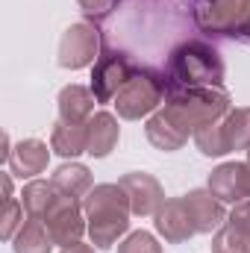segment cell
<instances>
[{
  "mask_svg": "<svg viewBox=\"0 0 250 253\" xmlns=\"http://www.w3.org/2000/svg\"><path fill=\"white\" fill-rule=\"evenodd\" d=\"M165 97V80H159L150 71H132V77L124 83V88L115 97L118 115L126 121H138L150 115Z\"/></svg>",
  "mask_w": 250,
  "mask_h": 253,
  "instance_id": "obj_4",
  "label": "cell"
},
{
  "mask_svg": "<svg viewBox=\"0 0 250 253\" xmlns=\"http://www.w3.org/2000/svg\"><path fill=\"white\" fill-rule=\"evenodd\" d=\"M248 0H194V21L200 30L212 36H233L239 39V27L245 18Z\"/></svg>",
  "mask_w": 250,
  "mask_h": 253,
  "instance_id": "obj_6",
  "label": "cell"
},
{
  "mask_svg": "<svg viewBox=\"0 0 250 253\" xmlns=\"http://www.w3.org/2000/svg\"><path fill=\"white\" fill-rule=\"evenodd\" d=\"M144 132H147L150 144H153V147H159V150H165V153L180 150V147L188 141V132H186V129H180V126L174 124L165 112H156V115L147 121Z\"/></svg>",
  "mask_w": 250,
  "mask_h": 253,
  "instance_id": "obj_16",
  "label": "cell"
},
{
  "mask_svg": "<svg viewBox=\"0 0 250 253\" xmlns=\"http://www.w3.org/2000/svg\"><path fill=\"white\" fill-rule=\"evenodd\" d=\"M97 50H100V36H97L94 24L80 21V24H71L65 30L62 42H59V59L56 62L62 68L80 71V68H85V65H91L97 59Z\"/></svg>",
  "mask_w": 250,
  "mask_h": 253,
  "instance_id": "obj_7",
  "label": "cell"
},
{
  "mask_svg": "<svg viewBox=\"0 0 250 253\" xmlns=\"http://www.w3.org/2000/svg\"><path fill=\"white\" fill-rule=\"evenodd\" d=\"M94 91L85 85H65L59 91V121L65 124H85L94 112Z\"/></svg>",
  "mask_w": 250,
  "mask_h": 253,
  "instance_id": "obj_15",
  "label": "cell"
},
{
  "mask_svg": "<svg viewBox=\"0 0 250 253\" xmlns=\"http://www.w3.org/2000/svg\"><path fill=\"white\" fill-rule=\"evenodd\" d=\"M50 183L62 191V194H71V197H77V200H80L83 194H88V191H91V174H88V168H85V165L71 162V165H59V168L53 171Z\"/></svg>",
  "mask_w": 250,
  "mask_h": 253,
  "instance_id": "obj_18",
  "label": "cell"
},
{
  "mask_svg": "<svg viewBox=\"0 0 250 253\" xmlns=\"http://www.w3.org/2000/svg\"><path fill=\"white\" fill-rule=\"evenodd\" d=\"M183 200H186L188 215H191L197 233H212V230H218L227 221V212H224L221 200L212 191L194 189V191H188V194H183Z\"/></svg>",
  "mask_w": 250,
  "mask_h": 253,
  "instance_id": "obj_12",
  "label": "cell"
},
{
  "mask_svg": "<svg viewBox=\"0 0 250 253\" xmlns=\"http://www.w3.org/2000/svg\"><path fill=\"white\" fill-rule=\"evenodd\" d=\"M83 215H85L83 212V203L77 197L59 191V197L53 200V206L42 218L44 227H47V233H50V239H53V245L71 248V245H77L83 239V233L88 230V224L83 221Z\"/></svg>",
  "mask_w": 250,
  "mask_h": 253,
  "instance_id": "obj_5",
  "label": "cell"
},
{
  "mask_svg": "<svg viewBox=\"0 0 250 253\" xmlns=\"http://www.w3.org/2000/svg\"><path fill=\"white\" fill-rule=\"evenodd\" d=\"M118 121L109 112H97L85 121V153L94 159H103L112 153V147L118 144Z\"/></svg>",
  "mask_w": 250,
  "mask_h": 253,
  "instance_id": "obj_13",
  "label": "cell"
},
{
  "mask_svg": "<svg viewBox=\"0 0 250 253\" xmlns=\"http://www.w3.org/2000/svg\"><path fill=\"white\" fill-rule=\"evenodd\" d=\"M47 159H50V150L44 141L39 138H24L12 153H9V171L15 177H36L47 168Z\"/></svg>",
  "mask_w": 250,
  "mask_h": 253,
  "instance_id": "obj_14",
  "label": "cell"
},
{
  "mask_svg": "<svg viewBox=\"0 0 250 253\" xmlns=\"http://www.w3.org/2000/svg\"><path fill=\"white\" fill-rule=\"evenodd\" d=\"M156 230L165 236V242H171V245H183L188 242L194 233H197V227H194V221H191V215H188V206L183 197H171V200H165V206L156 212Z\"/></svg>",
  "mask_w": 250,
  "mask_h": 253,
  "instance_id": "obj_11",
  "label": "cell"
},
{
  "mask_svg": "<svg viewBox=\"0 0 250 253\" xmlns=\"http://www.w3.org/2000/svg\"><path fill=\"white\" fill-rule=\"evenodd\" d=\"M12 248H15V253H50L53 251V239H50L42 218H27L24 227L15 233Z\"/></svg>",
  "mask_w": 250,
  "mask_h": 253,
  "instance_id": "obj_17",
  "label": "cell"
},
{
  "mask_svg": "<svg viewBox=\"0 0 250 253\" xmlns=\"http://www.w3.org/2000/svg\"><path fill=\"white\" fill-rule=\"evenodd\" d=\"M24 203L21 200H15V197H6L3 200V215H0V236L6 239V242H12L15 239V233L24 227Z\"/></svg>",
  "mask_w": 250,
  "mask_h": 253,
  "instance_id": "obj_24",
  "label": "cell"
},
{
  "mask_svg": "<svg viewBox=\"0 0 250 253\" xmlns=\"http://www.w3.org/2000/svg\"><path fill=\"white\" fill-rule=\"evenodd\" d=\"M83 212L88 221V236L97 248H112L118 236L129 230V197L121 189V183H100L83 197Z\"/></svg>",
  "mask_w": 250,
  "mask_h": 253,
  "instance_id": "obj_1",
  "label": "cell"
},
{
  "mask_svg": "<svg viewBox=\"0 0 250 253\" xmlns=\"http://www.w3.org/2000/svg\"><path fill=\"white\" fill-rule=\"evenodd\" d=\"M115 6H118V0H80V9H83L91 21H103V18H109Z\"/></svg>",
  "mask_w": 250,
  "mask_h": 253,
  "instance_id": "obj_27",
  "label": "cell"
},
{
  "mask_svg": "<svg viewBox=\"0 0 250 253\" xmlns=\"http://www.w3.org/2000/svg\"><path fill=\"white\" fill-rule=\"evenodd\" d=\"M129 77H132V71H129L124 56L121 53H106V56L97 59L94 71H91V91L100 103H112Z\"/></svg>",
  "mask_w": 250,
  "mask_h": 253,
  "instance_id": "obj_9",
  "label": "cell"
},
{
  "mask_svg": "<svg viewBox=\"0 0 250 253\" xmlns=\"http://www.w3.org/2000/svg\"><path fill=\"white\" fill-rule=\"evenodd\" d=\"M62 253H94V248H91V245H83V242H77V245L65 248Z\"/></svg>",
  "mask_w": 250,
  "mask_h": 253,
  "instance_id": "obj_28",
  "label": "cell"
},
{
  "mask_svg": "<svg viewBox=\"0 0 250 253\" xmlns=\"http://www.w3.org/2000/svg\"><path fill=\"white\" fill-rule=\"evenodd\" d=\"M224 83V62L218 50L206 42H186L171 53L168 62V88H194V85H212L218 88Z\"/></svg>",
  "mask_w": 250,
  "mask_h": 253,
  "instance_id": "obj_3",
  "label": "cell"
},
{
  "mask_svg": "<svg viewBox=\"0 0 250 253\" xmlns=\"http://www.w3.org/2000/svg\"><path fill=\"white\" fill-rule=\"evenodd\" d=\"M209 191L227 203L250 200V162H227L215 168L209 174Z\"/></svg>",
  "mask_w": 250,
  "mask_h": 253,
  "instance_id": "obj_10",
  "label": "cell"
},
{
  "mask_svg": "<svg viewBox=\"0 0 250 253\" xmlns=\"http://www.w3.org/2000/svg\"><path fill=\"white\" fill-rule=\"evenodd\" d=\"M194 141H197V147H200L203 156H224V153H230L227 138H224V129H221V121L200 126L194 132Z\"/></svg>",
  "mask_w": 250,
  "mask_h": 253,
  "instance_id": "obj_22",
  "label": "cell"
},
{
  "mask_svg": "<svg viewBox=\"0 0 250 253\" xmlns=\"http://www.w3.org/2000/svg\"><path fill=\"white\" fill-rule=\"evenodd\" d=\"M56 197H59V189L53 183H44V180L27 183L24 191H21V203L27 209V218H44V212L53 206Z\"/></svg>",
  "mask_w": 250,
  "mask_h": 253,
  "instance_id": "obj_20",
  "label": "cell"
},
{
  "mask_svg": "<svg viewBox=\"0 0 250 253\" xmlns=\"http://www.w3.org/2000/svg\"><path fill=\"white\" fill-rule=\"evenodd\" d=\"M227 224L236 227L242 236H248L250 239V200H242V203L233 206V212L227 215Z\"/></svg>",
  "mask_w": 250,
  "mask_h": 253,
  "instance_id": "obj_26",
  "label": "cell"
},
{
  "mask_svg": "<svg viewBox=\"0 0 250 253\" xmlns=\"http://www.w3.org/2000/svg\"><path fill=\"white\" fill-rule=\"evenodd\" d=\"M221 129L230 150H250V106L230 109L221 118Z\"/></svg>",
  "mask_w": 250,
  "mask_h": 253,
  "instance_id": "obj_21",
  "label": "cell"
},
{
  "mask_svg": "<svg viewBox=\"0 0 250 253\" xmlns=\"http://www.w3.org/2000/svg\"><path fill=\"white\" fill-rule=\"evenodd\" d=\"M118 253H162V248H159V242L150 233L138 230V233H129L118 245Z\"/></svg>",
  "mask_w": 250,
  "mask_h": 253,
  "instance_id": "obj_25",
  "label": "cell"
},
{
  "mask_svg": "<svg viewBox=\"0 0 250 253\" xmlns=\"http://www.w3.org/2000/svg\"><path fill=\"white\" fill-rule=\"evenodd\" d=\"M212 253H250V239L242 236L236 227L224 224L212 239Z\"/></svg>",
  "mask_w": 250,
  "mask_h": 253,
  "instance_id": "obj_23",
  "label": "cell"
},
{
  "mask_svg": "<svg viewBox=\"0 0 250 253\" xmlns=\"http://www.w3.org/2000/svg\"><path fill=\"white\" fill-rule=\"evenodd\" d=\"M180 129L194 135L200 126L215 124L230 112V97L221 88L212 85H194V88H168L165 91V109H162Z\"/></svg>",
  "mask_w": 250,
  "mask_h": 253,
  "instance_id": "obj_2",
  "label": "cell"
},
{
  "mask_svg": "<svg viewBox=\"0 0 250 253\" xmlns=\"http://www.w3.org/2000/svg\"><path fill=\"white\" fill-rule=\"evenodd\" d=\"M248 162H250V150H248Z\"/></svg>",
  "mask_w": 250,
  "mask_h": 253,
  "instance_id": "obj_29",
  "label": "cell"
},
{
  "mask_svg": "<svg viewBox=\"0 0 250 253\" xmlns=\"http://www.w3.org/2000/svg\"><path fill=\"white\" fill-rule=\"evenodd\" d=\"M50 150H56L65 159H74L80 153H85V124H59L53 126L50 135Z\"/></svg>",
  "mask_w": 250,
  "mask_h": 253,
  "instance_id": "obj_19",
  "label": "cell"
},
{
  "mask_svg": "<svg viewBox=\"0 0 250 253\" xmlns=\"http://www.w3.org/2000/svg\"><path fill=\"white\" fill-rule=\"evenodd\" d=\"M121 189L129 197V209L132 215L138 218H147V215H156L162 206H165V191L162 183L153 177V174H144V171H132L121 177Z\"/></svg>",
  "mask_w": 250,
  "mask_h": 253,
  "instance_id": "obj_8",
  "label": "cell"
}]
</instances>
